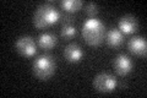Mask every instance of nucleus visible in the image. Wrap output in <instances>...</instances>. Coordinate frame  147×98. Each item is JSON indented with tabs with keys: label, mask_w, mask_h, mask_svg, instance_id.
Returning <instances> with one entry per match:
<instances>
[{
	"label": "nucleus",
	"mask_w": 147,
	"mask_h": 98,
	"mask_svg": "<svg viewBox=\"0 0 147 98\" xmlns=\"http://www.w3.org/2000/svg\"><path fill=\"white\" fill-rule=\"evenodd\" d=\"M60 11L52 1L42 3L33 14V25L37 28H45L60 20Z\"/></svg>",
	"instance_id": "obj_1"
},
{
	"label": "nucleus",
	"mask_w": 147,
	"mask_h": 98,
	"mask_svg": "<svg viewBox=\"0 0 147 98\" xmlns=\"http://www.w3.org/2000/svg\"><path fill=\"white\" fill-rule=\"evenodd\" d=\"M32 70H33L34 76L38 80H48L54 75L55 70H57L55 57L49 53H43L38 55L33 60Z\"/></svg>",
	"instance_id": "obj_2"
},
{
	"label": "nucleus",
	"mask_w": 147,
	"mask_h": 98,
	"mask_svg": "<svg viewBox=\"0 0 147 98\" xmlns=\"http://www.w3.org/2000/svg\"><path fill=\"white\" fill-rule=\"evenodd\" d=\"M82 36L85 41L91 45H98L103 42L105 37L104 23L96 17H90L82 26Z\"/></svg>",
	"instance_id": "obj_3"
},
{
	"label": "nucleus",
	"mask_w": 147,
	"mask_h": 98,
	"mask_svg": "<svg viewBox=\"0 0 147 98\" xmlns=\"http://www.w3.org/2000/svg\"><path fill=\"white\" fill-rule=\"evenodd\" d=\"M117 83L118 82L115 76L105 71L97 74L93 78V87L98 92H102V93H108L114 91L117 87Z\"/></svg>",
	"instance_id": "obj_4"
},
{
	"label": "nucleus",
	"mask_w": 147,
	"mask_h": 98,
	"mask_svg": "<svg viewBox=\"0 0 147 98\" xmlns=\"http://www.w3.org/2000/svg\"><path fill=\"white\" fill-rule=\"evenodd\" d=\"M15 48L18 54L24 57H32L37 52V44L33 39V37L28 34L20 36L15 42Z\"/></svg>",
	"instance_id": "obj_5"
},
{
	"label": "nucleus",
	"mask_w": 147,
	"mask_h": 98,
	"mask_svg": "<svg viewBox=\"0 0 147 98\" xmlns=\"http://www.w3.org/2000/svg\"><path fill=\"white\" fill-rule=\"evenodd\" d=\"M113 66L118 75H126L132 70V60L126 54H118L113 60Z\"/></svg>",
	"instance_id": "obj_6"
},
{
	"label": "nucleus",
	"mask_w": 147,
	"mask_h": 98,
	"mask_svg": "<svg viewBox=\"0 0 147 98\" xmlns=\"http://www.w3.org/2000/svg\"><path fill=\"white\" fill-rule=\"evenodd\" d=\"M119 30L125 34L135 33L139 30V20L136 18V16L131 15V14H126L120 17L119 20Z\"/></svg>",
	"instance_id": "obj_7"
},
{
	"label": "nucleus",
	"mask_w": 147,
	"mask_h": 98,
	"mask_svg": "<svg viewBox=\"0 0 147 98\" xmlns=\"http://www.w3.org/2000/svg\"><path fill=\"white\" fill-rule=\"evenodd\" d=\"M127 48L131 53L136 55H146V49H147L146 38L142 36L131 37L127 42Z\"/></svg>",
	"instance_id": "obj_8"
},
{
	"label": "nucleus",
	"mask_w": 147,
	"mask_h": 98,
	"mask_svg": "<svg viewBox=\"0 0 147 98\" xmlns=\"http://www.w3.org/2000/svg\"><path fill=\"white\" fill-rule=\"evenodd\" d=\"M82 55H84V50H82L81 45L75 43V42L69 43L65 48H64V57L70 63L79 62V60H81Z\"/></svg>",
	"instance_id": "obj_9"
},
{
	"label": "nucleus",
	"mask_w": 147,
	"mask_h": 98,
	"mask_svg": "<svg viewBox=\"0 0 147 98\" xmlns=\"http://www.w3.org/2000/svg\"><path fill=\"white\" fill-rule=\"evenodd\" d=\"M58 43V37L52 31H44L38 36V45L44 50L54 48Z\"/></svg>",
	"instance_id": "obj_10"
},
{
	"label": "nucleus",
	"mask_w": 147,
	"mask_h": 98,
	"mask_svg": "<svg viewBox=\"0 0 147 98\" xmlns=\"http://www.w3.org/2000/svg\"><path fill=\"white\" fill-rule=\"evenodd\" d=\"M61 36L64 38H72L76 34L77 28H76V25L74 22V17L71 15H66L61 18Z\"/></svg>",
	"instance_id": "obj_11"
},
{
	"label": "nucleus",
	"mask_w": 147,
	"mask_h": 98,
	"mask_svg": "<svg viewBox=\"0 0 147 98\" xmlns=\"http://www.w3.org/2000/svg\"><path fill=\"white\" fill-rule=\"evenodd\" d=\"M105 39H107V43L110 47H118V45H120L123 43V41H124V33L119 28L113 27V28H110L107 32Z\"/></svg>",
	"instance_id": "obj_12"
},
{
	"label": "nucleus",
	"mask_w": 147,
	"mask_h": 98,
	"mask_svg": "<svg viewBox=\"0 0 147 98\" xmlns=\"http://www.w3.org/2000/svg\"><path fill=\"white\" fill-rule=\"evenodd\" d=\"M82 1L81 0H63L60 3V6L67 15H71L74 12H77L82 7Z\"/></svg>",
	"instance_id": "obj_13"
},
{
	"label": "nucleus",
	"mask_w": 147,
	"mask_h": 98,
	"mask_svg": "<svg viewBox=\"0 0 147 98\" xmlns=\"http://www.w3.org/2000/svg\"><path fill=\"white\" fill-rule=\"evenodd\" d=\"M98 10H99V6L96 3H93V1H90V3H87L85 5V11H86L87 15L91 16V17H93L94 15H97Z\"/></svg>",
	"instance_id": "obj_14"
}]
</instances>
